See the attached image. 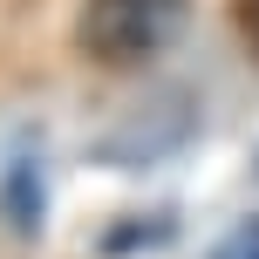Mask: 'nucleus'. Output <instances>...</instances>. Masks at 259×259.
Instances as JSON below:
<instances>
[{"label":"nucleus","instance_id":"obj_1","mask_svg":"<svg viewBox=\"0 0 259 259\" xmlns=\"http://www.w3.org/2000/svg\"><path fill=\"white\" fill-rule=\"evenodd\" d=\"M184 14H191V0H89L75 21L82 48L96 55V62H150V55H164L170 41H178Z\"/></svg>","mask_w":259,"mask_h":259},{"label":"nucleus","instance_id":"obj_2","mask_svg":"<svg viewBox=\"0 0 259 259\" xmlns=\"http://www.w3.org/2000/svg\"><path fill=\"white\" fill-rule=\"evenodd\" d=\"M211 259H259V219L232 225V232L219 239V252H211Z\"/></svg>","mask_w":259,"mask_h":259},{"label":"nucleus","instance_id":"obj_3","mask_svg":"<svg viewBox=\"0 0 259 259\" xmlns=\"http://www.w3.org/2000/svg\"><path fill=\"white\" fill-rule=\"evenodd\" d=\"M34 191H41L34 170L21 164V170H14V225H34V219H41V198H34Z\"/></svg>","mask_w":259,"mask_h":259},{"label":"nucleus","instance_id":"obj_4","mask_svg":"<svg viewBox=\"0 0 259 259\" xmlns=\"http://www.w3.org/2000/svg\"><path fill=\"white\" fill-rule=\"evenodd\" d=\"M164 232H170V225H164V219H150V225H116V232H109V239H103V252H109V259H116V252H130V246H143V239H164Z\"/></svg>","mask_w":259,"mask_h":259}]
</instances>
